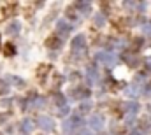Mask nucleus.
<instances>
[{"label":"nucleus","mask_w":151,"mask_h":135,"mask_svg":"<svg viewBox=\"0 0 151 135\" xmlns=\"http://www.w3.org/2000/svg\"><path fill=\"white\" fill-rule=\"evenodd\" d=\"M14 9H16V5H14V4H11V5H7V7L4 9V14H5V16H11V14H14V12H12Z\"/></svg>","instance_id":"f257e3e1"},{"label":"nucleus","mask_w":151,"mask_h":135,"mask_svg":"<svg viewBox=\"0 0 151 135\" xmlns=\"http://www.w3.org/2000/svg\"><path fill=\"white\" fill-rule=\"evenodd\" d=\"M7 90V84H4V81H0V93H4Z\"/></svg>","instance_id":"f03ea898"},{"label":"nucleus","mask_w":151,"mask_h":135,"mask_svg":"<svg viewBox=\"0 0 151 135\" xmlns=\"http://www.w3.org/2000/svg\"><path fill=\"white\" fill-rule=\"evenodd\" d=\"M16 27H18V25H11V27L7 28V32H11V34H12V32H16Z\"/></svg>","instance_id":"7ed1b4c3"},{"label":"nucleus","mask_w":151,"mask_h":135,"mask_svg":"<svg viewBox=\"0 0 151 135\" xmlns=\"http://www.w3.org/2000/svg\"><path fill=\"white\" fill-rule=\"evenodd\" d=\"M5 49H7V53H9V56H11V55H12V53H14V47H12V46H7V47H5Z\"/></svg>","instance_id":"20e7f679"}]
</instances>
